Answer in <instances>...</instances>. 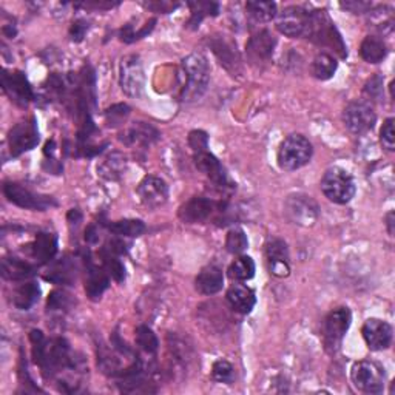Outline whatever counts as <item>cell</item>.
Masks as SVG:
<instances>
[{"mask_svg":"<svg viewBox=\"0 0 395 395\" xmlns=\"http://www.w3.org/2000/svg\"><path fill=\"white\" fill-rule=\"evenodd\" d=\"M159 133L155 127H151L150 124L146 123H136L132 125L124 134V142L128 146H144L147 147L150 144H153L158 141Z\"/></svg>","mask_w":395,"mask_h":395,"instance_id":"cb8c5ba5","label":"cell"},{"mask_svg":"<svg viewBox=\"0 0 395 395\" xmlns=\"http://www.w3.org/2000/svg\"><path fill=\"white\" fill-rule=\"evenodd\" d=\"M4 193L8 198V201L16 204L18 207L28 210L45 212L47 209L56 206V201L48 195L36 193L28 187L19 184V182H5Z\"/></svg>","mask_w":395,"mask_h":395,"instance_id":"30bf717a","label":"cell"},{"mask_svg":"<svg viewBox=\"0 0 395 395\" xmlns=\"http://www.w3.org/2000/svg\"><path fill=\"white\" fill-rule=\"evenodd\" d=\"M310 13L303 6H287L281 13H277V28L281 34L291 39L306 37L309 29Z\"/></svg>","mask_w":395,"mask_h":395,"instance_id":"7c38bea8","label":"cell"},{"mask_svg":"<svg viewBox=\"0 0 395 395\" xmlns=\"http://www.w3.org/2000/svg\"><path fill=\"white\" fill-rule=\"evenodd\" d=\"M188 6L190 11H192V18H190L188 25L195 28L200 27L204 18H214L218 16L219 13V5L215 2H201V0H198V2H188Z\"/></svg>","mask_w":395,"mask_h":395,"instance_id":"d6a6232c","label":"cell"},{"mask_svg":"<svg viewBox=\"0 0 395 395\" xmlns=\"http://www.w3.org/2000/svg\"><path fill=\"white\" fill-rule=\"evenodd\" d=\"M2 88L14 104L20 107H27L29 102H33L34 91L32 83L28 82L27 76L22 71H8L4 70L2 74Z\"/></svg>","mask_w":395,"mask_h":395,"instance_id":"5bb4252c","label":"cell"},{"mask_svg":"<svg viewBox=\"0 0 395 395\" xmlns=\"http://www.w3.org/2000/svg\"><path fill=\"white\" fill-rule=\"evenodd\" d=\"M343 123L351 133L364 134L374 128L377 115L368 101H354L345 109Z\"/></svg>","mask_w":395,"mask_h":395,"instance_id":"8fae6325","label":"cell"},{"mask_svg":"<svg viewBox=\"0 0 395 395\" xmlns=\"http://www.w3.org/2000/svg\"><path fill=\"white\" fill-rule=\"evenodd\" d=\"M110 286V277L105 269H99L95 264L88 263L87 265V278H85V292L90 300H99L102 293Z\"/></svg>","mask_w":395,"mask_h":395,"instance_id":"603a6c76","label":"cell"},{"mask_svg":"<svg viewBox=\"0 0 395 395\" xmlns=\"http://www.w3.org/2000/svg\"><path fill=\"white\" fill-rule=\"evenodd\" d=\"M255 270H256V265L252 258L247 255H241L230 264V268L227 272H229V277L233 281L242 283V281L252 279L255 277Z\"/></svg>","mask_w":395,"mask_h":395,"instance_id":"f546056e","label":"cell"},{"mask_svg":"<svg viewBox=\"0 0 395 395\" xmlns=\"http://www.w3.org/2000/svg\"><path fill=\"white\" fill-rule=\"evenodd\" d=\"M321 190L329 201L335 204H347L355 196V181L347 170L341 167H331L324 172L321 179Z\"/></svg>","mask_w":395,"mask_h":395,"instance_id":"8992f818","label":"cell"},{"mask_svg":"<svg viewBox=\"0 0 395 395\" xmlns=\"http://www.w3.org/2000/svg\"><path fill=\"white\" fill-rule=\"evenodd\" d=\"M314 155L312 144L303 134H291L281 142L278 150V165L284 172H295L310 162Z\"/></svg>","mask_w":395,"mask_h":395,"instance_id":"5b68a950","label":"cell"},{"mask_svg":"<svg viewBox=\"0 0 395 395\" xmlns=\"http://www.w3.org/2000/svg\"><path fill=\"white\" fill-rule=\"evenodd\" d=\"M341 8L349 10L354 14H361V13H366L370 8V4H368V2H346V4H341Z\"/></svg>","mask_w":395,"mask_h":395,"instance_id":"bcb514c9","label":"cell"},{"mask_svg":"<svg viewBox=\"0 0 395 395\" xmlns=\"http://www.w3.org/2000/svg\"><path fill=\"white\" fill-rule=\"evenodd\" d=\"M227 303L238 314H250L256 305L255 292L246 284L237 283L227 291Z\"/></svg>","mask_w":395,"mask_h":395,"instance_id":"ffe728a7","label":"cell"},{"mask_svg":"<svg viewBox=\"0 0 395 395\" xmlns=\"http://www.w3.org/2000/svg\"><path fill=\"white\" fill-rule=\"evenodd\" d=\"M338 68V62L329 53H320L317 55L315 59L312 60V65H310V73L315 79L318 81H328L333 78Z\"/></svg>","mask_w":395,"mask_h":395,"instance_id":"83f0119b","label":"cell"},{"mask_svg":"<svg viewBox=\"0 0 395 395\" xmlns=\"http://www.w3.org/2000/svg\"><path fill=\"white\" fill-rule=\"evenodd\" d=\"M306 37L312 41L314 43L320 45V47L333 50L340 57L347 56L346 45L343 39H341L340 33L337 32L335 25H333V22L331 20L329 14L324 10L310 13L309 29H307Z\"/></svg>","mask_w":395,"mask_h":395,"instance_id":"277c9868","label":"cell"},{"mask_svg":"<svg viewBox=\"0 0 395 395\" xmlns=\"http://www.w3.org/2000/svg\"><path fill=\"white\" fill-rule=\"evenodd\" d=\"M394 118L384 120V124L380 130V142H382L383 148L394 151L395 150V132H394Z\"/></svg>","mask_w":395,"mask_h":395,"instance_id":"60d3db41","label":"cell"},{"mask_svg":"<svg viewBox=\"0 0 395 395\" xmlns=\"http://www.w3.org/2000/svg\"><path fill=\"white\" fill-rule=\"evenodd\" d=\"M128 113H130V109H128L124 104H119L107 110V113H105V119H107V124L110 127H118L127 119Z\"/></svg>","mask_w":395,"mask_h":395,"instance_id":"b9f144b4","label":"cell"},{"mask_svg":"<svg viewBox=\"0 0 395 395\" xmlns=\"http://www.w3.org/2000/svg\"><path fill=\"white\" fill-rule=\"evenodd\" d=\"M144 68L138 56H127L120 62V88L125 95L139 97L144 91Z\"/></svg>","mask_w":395,"mask_h":395,"instance_id":"9a60e30c","label":"cell"},{"mask_svg":"<svg viewBox=\"0 0 395 395\" xmlns=\"http://www.w3.org/2000/svg\"><path fill=\"white\" fill-rule=\"evenodd\" d=\"M352 314L347 307H337L328 314L323 323V341L329 354H335L343 345L346 332L351 328Z\"/></svg>","mask_w":395,"mask_h":395,"instance_id":"52a82bcc","label":"cell"},{"mask_svg":"<svg viewBox=\"0 0 395 395\" xmlns=\"http://www.w3.org/2000/svg\"><path fill=\"white\" fill-rule=\"evenodd\" d=\"M227 214H229V204L206 196H193L192 200L182 204L178 212L181 221L187 224L206 223L209 219L221 223L226 221Z\"/></svg>","mask_w":395,"mask_h":395,"instance_id":"3957f363","label":"cell"},{"mask_svg":"<svg viewBox=\"0 0 395 395\" xmlns=\"http://www.w3.org/2000/svg\"><path fill=\"white\" fill-rule=\"evenodd\" d=\"M384 221H386L387 232H389L391 237H394V232H395V215H394V212H392V210L389 212V214H387V215H386Z\"/></svg>","mask_w":395,"mask_h":395,"instance_id":"c3c4849f","label":"cell"},{"mask_svg":"<svg viewBox=\"0 0 395 395\" xmlns=\"http://www.w3.org/2000/svg\"><path fill=\"white\" fill-rule=\"evenodd\" d=\"M247 247H249V240L246 232L240 229V227H233V229H230L226 238L227 252H230L233 255H240L244 252Z\"/></svg>","mask_w":395,"mask_h":395,"instance_id":"8d00e7d4","label":"cell"},{"mask_svg":"<svg viewBox=\"0 0 395 395\" xmlns=\"http://www.w3.org/2000/svg\"><path fill=\"white\" fill-rule=\"evenodd\" d=\"M39 130H37V123L34 118L22 120V123L14 125L8 133V146L11 155L16 158L25 151L33 150L39 144Z\"/></svg>","mask_w":395,"mask_h":395,"instance_id":"4fadbf2b","label":"cell"},{"mask_svg":"<svg viewBox=\"0 0 395 395\" xmlns=\"http://www.w3.org/2000/svg\"><path fill=\"white\" fill-rule=\"evenodd\" d=\"M88 29V24L85 20H76L73 22L71 29H70V36L74 42H81L83 39Z\"/></svg>","mask_w":395,"mask_h":395,"instance_id":"f6af8a7d","label":"cell"},{"mask_svg":"<svg viewBox=\"0 0 395 395\" xmlns=\"http://www.w3.org/2000/svg\"><path fill=\"white\" fill-rule=\"evenodd\" d=\"M182 71L186 74V83L181 99L184 102H193L202 97L210 82V67L207 59L201 53H193L182 60Z\"/></svg>","mask_w":395,"mask_h":395,"instance_id":"7a4b0ae2","label":"cell"},{"mask_svg":"<svg viewBox=\"0 0 395 395\" xmlns=\"http://www.w3.org/2000/svg\"><path fill=\"white\" fill-rule=\"evenodd\" d=\"M70 295L62 291H55L48 298V309L50 310H62L70 306Z\"/></svg>","mask_w":395,"mask_h":395,"instance_id":"7bdbcfd3","label":"cell"},{"mask_svg":"<svg viewBox=\"0 0 395 395\" xmlns=\"http://www.w3.org/2000/svg\"><path fill=\"white\" fill-rule=\"evenodd\" d=\"M246 11L255 22H270L277 18V4L273 2H247Z\"/></svg>","mask_w":395,"mask_h":395,"instance_id":"836d02e7","label":"cell"},{"mask_svg":"<svg viewBox=\"0 0 395 395\" xmlns=\"http://www.w3.org/2000/svg\"><path fill=\"white\" fill-rule=\"evenodd\" d=\"M372 19H374V27L378 32L387 33L391 32L394 27V11L389 6H378L374 11H372Z\"/></svg>","mask_w":395,"mask_h":395,"instance_id":"f35d334b","label":"cell"},{"mask_svg":"<svg viewBox=\"0 0 395 395\" xmlns=\"http://www.w3.org/2000/svg\"><path fill=\"white\" fill-rule=\"evenodd\" d=\"M136 343H138L141 351L146 352L147 355H155L158 352V337L148 326H139V328L136 329Z\"/></svg>","mask_w":395,"mask_h":395,"instance_id":"d590c367","label":"cell"},{"mask_svg":"<svg viewBox=\"0 0 395 395\" xmlns=\"http://www.w3.org/2000/svg\"><path fill=\"white\" fill-rule=\"evenodd\" d=\"M34 268L29 263L19 260V258H4L2 260V275L5 279L19 281L32 277Z\"/></svg>","mask_w":395,"mask_h":395,"instance_id":"484cf974","label":"cell"},{"mask_svg":"<svg viewBox=\"0 0 395 395\" xmlns=\"http://www.w3.org/2000/svg\"><path fill=\"white\" fill-rule=\"evenodd\" d=\"M102 261H104V269L109 273V277L115 279L116 283H123V281L125 279V268H124V264L120 263L118 255L104 250Z\"/></svg>","mask_w":395,"mask_h":395,"instance_id":"74e56055","label":"cell"},{"mask_svg":"<svg viewBox=\"0 0 395 395\" xmlns=\"http://www.w3.org/2000/svg\"><path fill=\"white\" fill-rule=\"evenodd\" d=\"M29 252L32 256L39 264H47L57 254V238L55 233L50 232H41L37 233L33 244L29 246Z\"/></svg>","mask_w":395,"mask_h":395,"instance_id":"7402d4cb","label":"cell"},{"mask_svg":"<svg viewBox=\"0 0 395 395\" xmlns=\"http://www.w3.org/2000/svg\"><path fill=\"white\" fill-rule=\"evenodd\" d=\"M363 338L370 351H384L392 345L394 332L389 323L380 318H369L361 328Z\"/></svg>","mask_w":395,"mask_h":395,"instance_id":"e0dca14e","label":"cell"},{"mask_svg":"<svg viewBox=\"0 0 395 395\" xmlns=\"http://www.w3.org/2000/svg\"><path fill=\"white\" fill-rule=\"evenodd\" d=\"M351 380L356 389L364 394H382L384 389V369L375 361H356L351 369Z\"/></svg>","mask_w":395,"mask_h":395,"instance_id":"ba28073f","label":"cell"},{"mask_svg":"<svg viewBox=\"0 0 395 395\" xmlns=\"http://www.w3.org/2000/svg\"><path fill=\"white\" fill-rule=\"evenodd\" d=\"M127 167V159L120 153H111L104 159V162L97 167V172L101 176L107 179H118L124 174Z\"/></svg>","mask_w":395,"mask_h":395,"instance_id":"4dcf8cb0","label":"cell"},{"mask_svg":"<svg viewBox=\"0 0 395 395\" xmlns=\"http://www.w3.org/2000/svg\"><path fill=\"white\" fill-rule=\"evenodd\" d=\"M284 215L289 221L296 226L310 227L320 216V209L310 196L305 193H293L289 195L284 202Z\"/></svg>","mask_w":395,"mask_h":395,"instance_id":"9c48e42d","label":"cell"},{"mask_svg":"<svg viewBox=\"0 0 395 395\" xmlns=\"http://www.w3.org/2000/svg\"><path fill=\"white\" fill-rule=\"evenodd\" d=\"M275 45V37L268 29H263V32L250 37L246 43V55L252 64H265L270 60Z\"/></svg>","mask_w":395,"mask_h":395,"instance_id":"d6986e66","label":"cell"},{"mask_svg":"<svg viewBox=\"0 0 395 395\" xmlns=\"http://www.w3.org/2000/svg\"><path fill=\"white\" fill-rule=\"evenodd\" d=\"M97 230H96V227L95 226H90L87 232H85V240L87 242H90V244H95V242L97 241Z\"/></svg>","mask_w":395,"mask_h":395,"instance_id":"681fc988","label":"cell"},{"mask_svg":"<svg viewBox=\"0 0 395 395\" xmlns=\"http://www.w3.org/2000/svg\"><path fill=\"white\" fill-rule=\"evenodd\" d=\"M146 6L147 8H150V10H155V11H158V13H164V14H167V13H170L172 10H174L178 6V4H169V2H161V4H146Z\"/></svg>","mask_w":395,"mask_h":395,"instance_id":"7dc6e473","label":"cell"},{"mask_svg":"<svg viewBox=\"0 0 395 395\" xmlns=\"http://www.w3.org/2000/svg\"><path fill=\"white\" fill-rule=\"evenodd\" d=\"M188 144L193 151V161L196 169L219 188H233L235 184L230 181L226 169L218 161V158L209 150V136L202 130H195L188 136Z\"/></svg>","mask_w":395,"mask_h":395,"instance_id":"6da1fadb","label":"cell"},{"mask_svg":"<svg viewBox=\"0 0 395 395\" xmlns=\"http://www.w3.org/2000/svg\"><path fill=\"white\" fill-rule=\"evenodd\" d=\"M265 260L269 272L277 278H286L291 273V255L287 244L279 238H272L265 244Z\"/></svg>","mask_w":395,"mask_h":395,"instance_id":"2e32d148","label":"cell"},{"mask_svg":"<svg viewBox=\"0 0 395 395\" xmlns=\"http://www.w3.org/2000/svg\"><path fill=\"white\" fill-rule=\"evenodd\" d=\"M212 378H214L218 383L230 384L235 380V369L229 361L218 360L214 364V368H212Z\"/></svg>","mask_w":395,"mask_h":395,"instance_id":"ab89813d","label":"cell"},{"mask_svg":"<svg viewBox=\"0 0 395 395\" xmlns=\"http://www.w3.org/2000/svg\"><path fill=\"white\" fill-rule=\"evenodd\" d=\"M74 278V265L67 260H62L60 263L53 265L50 270V275H45V279L53 281L56 284H70Z\"/></svg>","mask_w":395,"mask_h":395,"instance_id":"e575fe53","label":"cell"},{"mask_svg":"<svg viewBox=\"0 0 395 395\" xmlns=\"http://www.w3.org/2000/svg\"><path fill=\"white\" fill-rule=\"evenodd\" d=\"M41 296V287L34 281H28V283L20 284L16 287V291L13 293V303L14 306L20 310L32 309Z\"/></svg>","mask_w":395,"mask_h":395,"instance_id":"d4e9b609","label":"cell"},{"mask_svg":"<svg viewBox=\"0 0 395 395\" xmlns=\"http://www.w3.org/2000/svg\"><path fill=\"white\" fill-rule=\"evenodd\" d=\"M212 48L214 53L221 60V64L227 68V70L235 71V68L240 65V57L237 53V45L233 47V43L226 39H215L212 42Z\"/></svg>","mask_w":395,"mask_h":395,"instance_id":"f1b7e54d","label":"cell"},{"mask_svg":"<svg viewBox=\"0 0 395 395\" xmlns=\"http://www.w3.org/2000/svg\"><path fill=\"white\" fill-rule=\"evenodd\" d=\"M360 55L368 64H380L383 62V59L387 56V47L378 37L368 36L366 39L361 42Z\"/></svg>","mask_w":395,"mask_h":395,"instance_id":"4316f807","label":"cell"},{"mask_svg":"<svg viewBox=\"0 0 395 395\" xmlns=\"http://www.w3.org/2000/svg\"><path fill=\"white\" fill-rule=\"evenodd\" d=\"M364 93H366L372 99L382 97L383 96V78H382V76L375 74L374 78H370L366 85H364Z\"/></svg>","mask_w":395,"mask_h":395,"instance_id":"ee69618b","label":"cell"},{"mask_svg":"<svg viewBox=\"0 0 395 395\" xmlns=\"http://www.w3.org/2000/svg\"><path fill=\"white\" fill-rule=\"evenodd\" d=\"M224 286V273L218 265H207L204 268L195 279L196 291L201 295H215Z\"/></svg>","mask_w":395,"mask_h":395,"instance_id":"44dd1931","label":"cell"},{"mask_svg":"<svg viewBox=\"0 0 395 395\" xmlns=\"http://www.w3.org/2000/svg\"><path fill=\"white\" fill-rule=\"evenodd\" d=\"M138 196L146 207L158 209L167 202V198H169V186H167L164 179L150 174V176H146L139 182Z\"/></svg>","mask_w":395,"mask_h":395,"instance_id":"ac0fdd59","label":"cell"},{"mask_svg":"<svg viewBox=\"0 0 395 395\" xmlns=\"http://www.w3.org/2000/svg\"><path fill=\"white\" fill-rule=\"evenodd\" d=\"M109 230L116 237L123 238H138L146 232V224L141 219H120L109 226Z\"/></svg>","mask_w":395,"mask_h":395,"instance_id":"1f68e13d","label":"cell"}]
</instances>
